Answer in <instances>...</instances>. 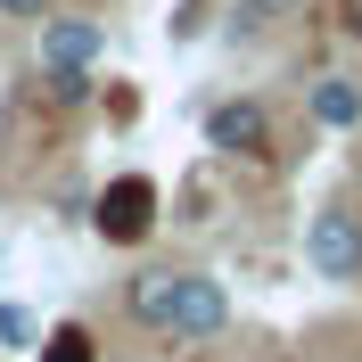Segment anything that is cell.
Masks as SVG:
<instances>
[{"label": "cell", "mask_w": 362, "mask_h": 362, "mask_svg": "<svg viewBox=\"0 0 362 362\" xmlns=\"http://www.w3.org/2000/svg\"><path fill=\"white\" fill-rule=\"evenodd\" d=\"M305 264L329 288H354L362 280V214L354 206H313L305 214Z\"/></svg>", "instance_id": "1"}, {"label": "cell", "mask_w": 362, "mask_h": 362, "mask_svg": "<svg viewBox=\"0 0 362 362\" xmlns=\"http://www.w3.org/2000/svg\"><path fill=\"white\" fill-rule=\"evenodd\" d=\"M90 230H99L107 247H140V239L157 230V181H148V173L107 181V189L90 198Z\"/></svg>", "instance_id": "2"}, {"label": "cell", "mask_w": 362, "mask_h": 362, "mask_svg": "<svg viewBox=\"0 0 362 362\" xmlns=\"http://www.w3.org/2000/svg\"><path fill=\"white\" fill-rule=\"evenodd\" d=\"M230 329V288L214 280V272H181V296H173V321H165V338L181 346H206Z\"/></svg>", "instance_id": "3"}, {"label": "cell", "mask_w": 362, "mask_h": 362, "mask_svg": "<svg viewBox=\"0 0 362 362\" xmlns=\"http://www.w3.org/2000/svg\"><path fill=\"white\" fill-rule=\"evenodd\" d=\"M99 25L90 17H66V8H49L42 25H33V58H42V74H90V58H99Z\"/></svg>", "instance_id": "4"}, {"label": "cell", "mask_w": 362, "mask_h": 362, "mask_svg": "<svg viewBox=\"0 0 362 362\" xmlns=\"http://www.w3.org/2000/svg\"><path fill=\"white\" fill-rule=\"evenodd\" d=\"M272 140V107L264 99H214L206 107V148L214 157H255Z\"/></svg>", "instance_id": "5"}, {"label": "cell", "mask_w": 362, "mask_h": 362, "mask_svg": "<svg viewBox=\"0 0 362 362\" xmlns=\"http://www.w3.org/2000/svg\"><path fill=\"white\" fill-rule=\"evenodd\" d=\"M181 272H189V264H140L132 280H124V313H132L140 329H165V321H173V296H181Z\"/></svg>", "instance_id": "6"}, {"label": "cell", "mask_w": 362, "mask_h": 362, "mask_svg": "<svg viewBox=\"0 0 362 362\" xmlns=\"http://www.w3.org/2000/svg\"><path fill=\"white\" fill-rule=\"evenodd\" d=\"M305 115H313L321 132H362V83L354 74H313V90H305Z\"/></svg>", "instance_id": "7"}, {"label": "cell", "mask_w": 362, "mask_h": 362, "mask_svg": "<svg viewBox=\"0 0 362 362\" xmlns=\"http://www.w3.org/2000/svg\"><path fill=\"white\" fill-rule=\"evenodd\" d=\"M33 362H99V338H90L83 321H58V329H42Z\"/></svg>", "instance_id": "8"}, {"label": "cell", "mask_w": 362, "mask_h": 362, "mask_svg": "<svg viewBox=\"0 0 362 362\" xmlns=\"http://www.w3.org/2000/svg\"><path fill=\"white\" fill-rule=\"evenodd\" d=\"M0 338H8V346H42V329H33L25 305H0Z\"/></svg>", "instance_id": "9"}, {"label": "cell", "mask_w": 362, "mask_h": 362, "mask_svg": "<svg viewBox=\"0 0 362 362\" xmlns=\"http://www.w3.org/2000/svg\"><path fill=\"white\" fill-rule=\"evenodd\" d=\"M239 8H247V17H255V25H288V17H296V8H305V0H239Z\"/></svg>", "instance_id": "10"}, {"label": "cell", "mask_w": 362, "mask_h": 362, "mask_svg": "<svg viewBox=\"0 0 362 362\" xmlns=\"http://www.w3.org/2000/svg\"><path fill=\"white\" fill-rule=\"evenodd\" d=\"M58 0H0V17H17V25H42Z\"/></svg>", "instance_id": "11"}, {"label": "cell", "mask_w": 362, "mask_h": 362, "mask_svg": "<svg viewBox=\"0 0 362 362\" xmlns=\"http://www.w3.org/2000/svg\"><path fill=\"white\" fill-rule=\"evenodd\" d=\"M346 33H354V42H362V0H346Z\"/></svg>", "instance_id": "12"}]
</instances>
